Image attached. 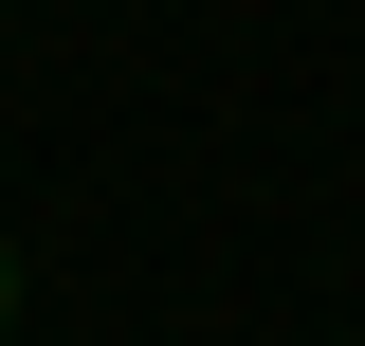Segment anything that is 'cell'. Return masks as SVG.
Masks as SVG:
<instances>
[{
	"label": "cell",
	"mask_w": 365,
	"mask_h": 346,
	"mask_svg": "<svg viewBox=\"0 0 365 346\" xmlns=\"http://www.w3.org/2000/svg\"><path fill=\"white\" fill-rule=\"evenodd\" d=\"M0 310H19V256H0Z\"/></svg>",
	"instance_id": "6da1fadb"
}]
</instances>
